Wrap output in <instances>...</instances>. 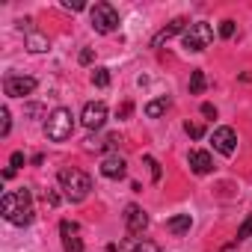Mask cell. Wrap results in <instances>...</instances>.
I'll use <instances>...</instances> for the list:
<instances>
[{"label": "cell", "mask_w": 252, "mask_h": 252, "mask_svg": "<svg viewBox=\"0 0 252 252\" xmlns=\"http://www.w3.org/2000/svg\"><path fill=\"white\" fill-rule=\"evenodd\" d=\"M125 172H128V166H125V160L119 158V155H110V158H104L101 160V175L104 178H125Z\"/></svg>", "instance_id": "12"}, {"label": "cell", "mask_w": 252, "mask_h": 252, "mask_svg": "<svg viewBox=\"0 0 252 252\" xmlns=\"http://www.w3.org/2000/svg\"><path fill=\"white\" fill-rule=\"evenodd\" d=\"M42 113H45V107H42V104H27V116H33V119H36V116H42Z\"/></svg>", "instance_id": "30"}, {"label": "cell", "mask_w": 252, "mask_h": 252, "mask_svg": "<svg viewBox=\"0 0 252 252\" xmlns=\"http://www.w3.org/2000/svg\"><path fill=\"white\" fill-rule=\"evenodd\" d=\"M131 113H134V104H131V101H125V104L119 107V119H128Z\"/></svg>", "instance_id": "28"}, {"label": "cell", "mask_w": 252, "mask_h": 252, "mask_svg": "<svg viewBox=\"0 0 252 252\" xmlns=\"http://www.w3.org/2000/svg\"><path fill=\"white\" fill-rule=\"evenodd\" d=\"M0 214L12 225H30L36 211H33V196L30 190H9L0 199Z\"/></svg>", "instance_id": "1"}, {"label": "cell", "mask_w": 252, "mask_h": 252, "mask_svg": "<svg viewBox=\"0 0 252 252\" xmlns=\"http://www.w3.org/2000/svg\"><path fill=\"white\" fill-rule=\"evenodd\" d=\"M190 225H193L190 214H178V217H172V220L166 222V228H169L172 234H187V231H190Z\"/></svg>", "instance_id": "16"}, {"label": "cell", "mask_w": 252, "mask_h": 252, "mask_svg": "<svg viewBox=\"0 0 252 252\" xmlns=\"http://www.w3.org/2000/svg\"><path fill=\"white\" fill-rule=\"evenodd\" d=\"M24 45H27V51H30V54H45V51L51 48V39H48L45 33H39V30H33V27H30V30L24 33Z\"/></svg>", "instance_id": "13"}, {"label": "cell", "mask_w": 252, "mask_h": 252, "mask_svg": "<svg viewBox=\"0 0 252 252\" xmlns=\"http://www.w3.org/2000/svg\"><path fill=\"white\" fill-rule=\"evenodd\" d=\"M63 6H65V9H74V12L86 9V3H80V0H63Z\"/></svg>", "instance_id": "27"}, {"label": "cell", "mask_w": 252, "mask_h": 252, "mask_svg": "<svg viewBox=\"0 0 252 252\" xmlns=\"http://www.w3.org/2000/svg\"><path fill=\"white\" fill-rule=\"evenodd\" d=\"M184 131H187V137H193V140H202V137H205V128H202V125H193V122L184 125Z\"/></svg>", "instance_id": "21"}, {"label": "cell", "mask_w": 252, "mask_h": 252, "mask_svg": "<svg viewBox=\"0 0 252 252\" xmlns=\"http://www.w3.org/2000/svg\"><path fill=\"white\" fill-rule=\"evenodd\" d=\"M187 160H190V169H193L196 175H208V172H214V158H211L208 152H199V149H196V152H190Z\"/></svg>", "instance_id": "14"}, {"label": "cell", "mask_w": 252, "mask_h": 252, "mask_svg": "<svg viewBox=\"0 0 252 252\" xmlns=\"http://www.w3.org/2000/svg\"><path fill=\"white\" fill-rule=\"evenodd\" d=\"M77 60H80V65H89V63H92V60H95V54H92V48H83V51H80V57H77Z\"/></svg>", "instance_id": "26"}, {"label": "cell", "mask_w": 252, "mask_h": 252, "mask_svg": "<svg viewBox=\"0 0 252 252\" xmlns=\"http://www.w3.org/2000/svg\"><path fill=\"white\" fill-rule=\"evenodd\" d=\"M60 234H63V246H65V252H83V240L77 237V222L63 220V222H60Z\"/></svg>", "instance_id": "11"}, {"label": "cell", "mask_w": 252, "mask_h": 252, "mask_svg": "<svg viewBox=\"0 0 252 252\" xmlns=\"http://www.w3.org/2000/svg\"><path fill=\"white\" fill-rule=\"evenodd\" d=\"M205 86H208L205 71H202V68H196V71L190 74V95H202V92H205Z\"/></svg>", "instance_id": "18"}, {"label": "cell", "mask_w": 252, "mask_h": 252, "mask_svg": "<svg viewBox=\"0 0 252 252\" xmlns=\"http://www.w3.org/2000/svg\"><path fill=\"white\" fill-rule=\"evenodd\" d=\"M71 134H74V116H71V110L68 107H57L48 116V122H45V137L51 143H63Z\"/></svg>", "instance_id": "3"}, {"label": "cell", "mask_w": 252, "mask_h": 252, "mask_svg": "<svg viewBox=\"0 0 252 252\" xmlns=\"http://www.w3.org/2000/svg\"><path fill=\"white\" fill-rule=\"evenodd\" d=\"M89 15H92V27H95V33H113V30H119V12L110 6V3H95L92 9H89Z\"/></svg>", "instance_id": "5"}, {"label": "cell", "mask_w": 252, "mask_h": 252, "mask_svg": "<svg viewBox=\"0 0 252 252\" xmlns=\"http://www.w3.org/2000/svg\"><path fill=\"white\" fill-rule=\"evenodd\" d=\"M184 48L187 51H193V54H202L211 42H214V30H211V24L208 21H196V24H190L187 27V33H184Z\"/></svg>", "instance_id": "4"}, {"label": "cell", "mask_w": 252, "mask_h": 252, "mask_svg": "<svg viewBox=\"0 0 252 252\" xmlns=\"http://www.w3.org/2000/svg\"><path fill=\"white\" fill-rule=\"evenodd\" d=\"M80 122H83V128L89 131H98L104 128V122H107V104L104 101H89L80 113Z\"/></svg>", "instance_id": "7"}, {"label": "cell", "mask_w": 252, "mask_h": 252, "mask_svg": "<svg viewBox=\"0 0 252 252\" xmlns=\"http://www.w3.org/2000/svg\"><path fill=\"white\" fill-rule=\"evenodd\" d=\"M9 163H12V169H21L24 166V152H12V160Z\"/></svg>", "instance_id": "29"}, {"label": "cell", "mask_w": 252, "mask_h": 252, "mask_svg": "<svg viewBox=\"0 0 252 252\" xmlns=\"http://www.w3.org/2000/svg\"><path fill=\"white\" fill-rule=\"evenodd\" d=\"M45 199H48V205H51V208H57V205H60V196H57V193H45Z\"/></svg>", "instance_id": "32"}, {"label": "cell", "mask_w": 252, "mask_h": 252, "mask_svg": "<svg viewBox=\"0 0 252 252\" xmlns=\"http://www.w3.org/2000/svg\"><path fill=\"white\" fill-rule=\"evenodd\" d=\"M33 89H36V77H30V74H6V80H3V92L9 98L33 95Z\"/></svg>", "instance_id": "6"}, {"label": "cell", "mask_w": 252, "mask_h": 252, "mask_svg": "<svg viewBox=\"0 0 252 252\" xmlns=\"http://www.w3.org/2000/svg\"><path fill=\"white\" fill-rule=\"evenodd\" d=\"M220 36H222V39H231V36H234V21H231V18L220 21Z\"/></svg>", "instance_id": "24"}, {"label": "cell", "mask_w": 252, "mask_h": 252, "mask_svg": "<svg viewBox=\"0 0 252 252\" xmlns=\"http://www.w3.org/2000/svg\"><path fill=\"white\" fill-rule=\"evenodd\" d=\"M125 225H128V234H143V228L149 225V217L140 205H128L125 208Z\"/></svg>", "instance_id": "9"}, {"label": "cell", "mask_w": 252, "mask_h": 252, "mask_svg": "<svg viewBox=\"0 0 252 252\" xmlns=\"http://www.w3.org/2000/svg\"><path fill=\"white\" fill-rule=\"evenodd\" d=\"M187 27H190V21H187V18H175V21H169V24H166V27H163L155 39H152V48H160L163 42L175 39L178 33H187Z\"/></svg>", "instance_id": "10"}, {"label": "cell", "mask_w": 252, "mask_h": 252, "mask_svg": "<svg viewBox=\"0 0 252 252\" xmlns=\"http://www.w3.org/2000/svg\"><path fill=\"white\" fill-rule=\"evenodd\" d=\"M249 234H252V214H249V217L240 222V228H237V240H246Z\"/></svg>", "instance_id": "23"}, {"label": "cell", "mask_w": 252, "mask_h": 252, "mask_svg": "<svg viewBox=\"0 0 252 252\" xmlns=\"http://www.w3.org/2000/svg\"><path fill=\"white\" fill-rule=\"evenodd\" d=\"M202 116H208V119H217V107H214V104H202Z\"/></svg>", "instance_id": "31"}, {"label": "cell", "mask_w": 252, "mask_h": 252, "mask_svg": "<svg viewBox=\"0 0 252 252\" xmlns=\"http://www.w3.org/2000/svg\"><path fill=\"white\" fill-rule=\"evenodd\" d=\"M169 104H172V101H169L166 95H163V98H155V101L146 104V116H149V119H160V116L169 110Z\"/></svg>", "instance_id": "15"}, {"label": "cell", "mask_w": 252, "mask_h": 252, "mask_svg": "<svg viewBox=\"0 0 252 252\" xmlns=\"http://www.w3.org/2000/svg\"><path fill=\"white\" fill-rule=\"evenodd\" d=\"M211 143H214V149H217L220 155H225V158H231V155L237 152V134H234V128H228V125H222V128H217V131L211 134Z\"/></svg>", "instance_id": "8"}, {"label": "cell", "mask_w": 252, "mask_h": 252, "mask_svg": "<svg viewBox=\"0 0 252 252\" xmlns=\"http://www.w3.org/2000/svg\"><path fill=\"white\" fill-rule=\"evenodd\" d=\"M146 166L152 169V181H160V175H163V172H160V163H158L152 155H146Z\"/></svg>", "instance_id": "22"}, {"label": "cell", "mask_w": 252, "mask_h": 252, "mask_svg": "<svg viewBox=\"0 0 252 252\" xmlns=\"http://www.w3.org/2000/svg\"><path fill=\"white\" fill-rule=\"evenodd\" d=\"M119 143H122V137H119V134H107V137L98 143V149H116Z\"/></svg>", "instance_id": "25"}, {"label": "cell", "mask_w": 252, "mask_h": 252, "mask_svg": "<svg viewBox=\"0 0 252 252\" xmlns=\"http://www.w3.org/2000/svg\"><path fill=\"white\" fill-rule=\"evenodd\" d=\"M92 83H95L98 89H107V86H110V68H95V71H92Z\"/></svg>", "instance_id": "19"}, {"label": "cell", "mask_w": 252, "mask_h": 252, "mask_svg": "<svg viewBox=\"0 0 252 252\" xmlns=\"http://www.w3.org/2000/svg\"><path fill=\"white\" fill-rule=\"evenodd\" d=\"M60 187H63L68 202H83L92 190V181L80 169H60Z\"/></svg>", "instance_id": "2"}, {"label": "cell", "mask_w": 252, "mask_h": 252, "mask_svg": "<svg viewBox=\"0 0 252 252\" xmlns=\"http://www.w3.org/2000/svg\"><path fill=\"white\" fill-rule=\"evenodd\" d=\"M9 128H12V119H9V110L3 107L0 110V137H9Z\"/></svg>", "instance_id": "20"}, {"label": "cell", "mask_w": 252, "mask_h": 252, "mask_svg": "<svg viewBox=\"0 0 252 252\" xmlns=\"http://www.w3.org/2000/svg\"><path fill=\"white\" fill-rule=\"evenodd\" d=\"M122 252H160V246L152 240H128L122 243Z\"/></svg>", "instance_id": "17"}]
</instances>
